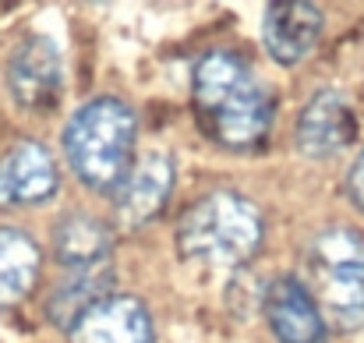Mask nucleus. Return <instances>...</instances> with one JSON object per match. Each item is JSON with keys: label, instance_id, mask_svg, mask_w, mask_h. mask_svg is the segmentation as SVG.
<instances>
[{"label": "nucleus", "instance_id": "nucleus-5", "mask_svg": "<svg viewBox=\"0 0 364 343\" xmlns=\"http://www.w3.org/2000/svg\"><path fill=\"white\" fill-rule=\"evenodd\" d=\"M64 82L60 50L46 36H28L18 43V50L7 60V89L18 107L25 110H46L57 103Z\"/></svg>", "mask_w": 364, "mask_h": 343}, {"label": "nucleus", "instance_id": "nucleus-4", "mask_svg": "<svg viewBox=\"0 0 364 343\" xmlns=\"http://www.w3.org/2000/svg\"><path fill=\"white\" fill-rule=\"evenodd\" d=\"M308 294L322 319L354 333L364 326V237L358 230H322L308 248Z\"/></svg>", "mask_w": 364, "mask_h": 343}, {"label": "nucleus", "instance_id": "nucleus-3", "mask_svg": "<svg viewBox=\"0 0 364 343\" xmlns=\"http://www.w3.org/2000/svg\"><path fill=\"white\" fill-rule=\"evenodd\" d=\"M177 244L195 262L244 265L262 244V213L237 191H213L181 216Z\"/></svg>", "mask_w": 364, "mask_h": 343}, {"label": "nucleus", "instance_id": "nucleus-12", "mask_svg": "<svg viewBox=\"0 0 364 343\" xmlns=\"http://www.w3.org/2000/svg\"><path fill=\"white\" fill-rule=\"evenodd\" d=\"M114 233L92 213H68L53 230V255L71 269H92L103 265L110 255Z\"/></svg>", "mask_w": 364, "mask_h": 343}, {"label": "nucleus", "instance_id": "nucleus-14", "mask_svg": "<svg viewBox=\"0 0 364 343\" xmlns=\"http://www.w3.org/2000/svg\"><path fill=\"white\" fill-rule=\"evenodd\" d=\"M107 294H110V269H107V265L75 269V273L50 294L46 315H50L57 326L71 329V322H75L85 308H92L96 301H103Z\"/></svg>", "mask_w": 364, "mask_h": 343}, {"label": "nucleus", "instance_id": "nucleus-13", "mask_svg": "<svg viewBox=\"0 0 364 343\" xmlns=\"http://www.w3.org/2000/svg\"><path fill=\"white\" fill-rule=\"evenodd\" d=\"M39 276V244L14 227H0V308L28 297Z\"/></svg>", "mask_w": 364, "mask_h": 343}, {"label": "nucleus", "instance_id": "nucleus-15", "mask_svg": "<svg viewBox=\"0 0 364 343\" xmlns=\"http://www.w3.org/2000/svg\"><path fill=\"white\" fill-rule=\"evenodd\" d=\"M347 188H350V199H354V206H358V209H364V152L358 156V163L350 167Z\"/></svg>", "mask_w": 364, "mask_h": 343}, {"label": "nucleus", "instance_id": "nucleus-10", "mask_svg": "<svg viewBox=\"0 0 364 343\" xmlns=\"http://www.w3.org/2000/svg\"><path fill=\"white\" fill-rule=\"evenodd\" d=\"M350 138H354V114L343 103V96L333 89L315 93L297 117V149L311 159H326L347 149Z\"/></svg>", "mask_w": 364, "mask_h": 343}, {"label": "nucleus", "instance_id": "nucleus-7", "mask_svg": "<svg viewBox=\"0 0 364 343\" xmlns=\"http://www.w3.org/2000/svg\"><path fill=\"white\" fill-rule=\"evenodd\" d=\"M71 343H152V319L138 297L107 294L71 322Z\"/></svg>", "mask_w": 364, "mask_h": 343}, {"label": "nucleus", "instance_id": "nucleus-9", "mask_svg": "<svg viewBox=\"0 0 364 343\" xmlns=\"http://www.w3.org/2000/svg\"><path fill=\"white\" fill-rule=\"evenodd\" d=\"M57 191V163L39 142H18L0 156V209L36 206Z\"/></svg>", "mask_w": 364, "mask_h": 343}, {"label": "nucleus", "instance_id": "nucleus-1", "mask_svg": "<svg viewBox=\"0 0 364 343\" xmlns=\"http://www.w3.org/2000/svg\"><path fill=\"white\" fill-rule=\"evenodd\" d=\"M195 114L209 138L227 149H251L272 124V96L230 50H209L191 75Z\"/></svg>", "mask_w": 364, "mask_h": 343}, {"label": "nucleus", "instance_id": "nucleus-8", "mask_svg": "<svg viewBox=\"0 0 364 343\" xmlns=\"http://www.w3.org/2000/svg\"><path fill=\"white\" fill-rule=\"evenodd\" d=\"M265 319L279 343H326V319L297 276H279L265 287Z\"/></svg>", "mask_w": 364, "mask_h": 343}, {"label": "nucleus", "instance_id": "nucleus-2", "mask_svg": "<svg viewBox=\"0 0 364 343\" xmlns=\"http://www.w3.org/2000/svg\"><path fill=\"white\" fill-rule=\"evenodd\" d=\"M134 131L138 124L131 107L114 96L89 100L68 120L64 152L85 188L103 195H114L121 188L127 170L134 167Z\"/></svg>", "mask_w": 364, "mask_h": 343}, {"label": "nucleus", "instance_id": "nucleus-11", "mask_svg": "<svg viewBox=\"0 0 364 343\" xmlns=\"http://www.w3.org/2000/svg\"><path fill=\"white\" fill-rule=\"evenodd\" d=\"M318 36H322V11L315 4L290 0V4H272L265 11L262 39H265V50L272 53V60H279V64H297L301 57H308L315 50Z\"/></svg>", "mask_w": 364, "mask_h": 343}, {"label": "nucleus", "instance_id": "nucleus-6", "mask_svg": "<svg viewBox=\"0 0 364 343\" xmlns=\"http://www.w3.org/2000/svg\"><path fill=\"white\" fill-rule=\"evenodd\" d=\"M173 191V163L163 152H149L138 159V167L127 170L124 184L114 191V206H117V220L121 227L138 230L152 223L159 216V209L170 202Z\"/></svg>", "mask_w": 364, "mask_h": 343}]
</instances>
